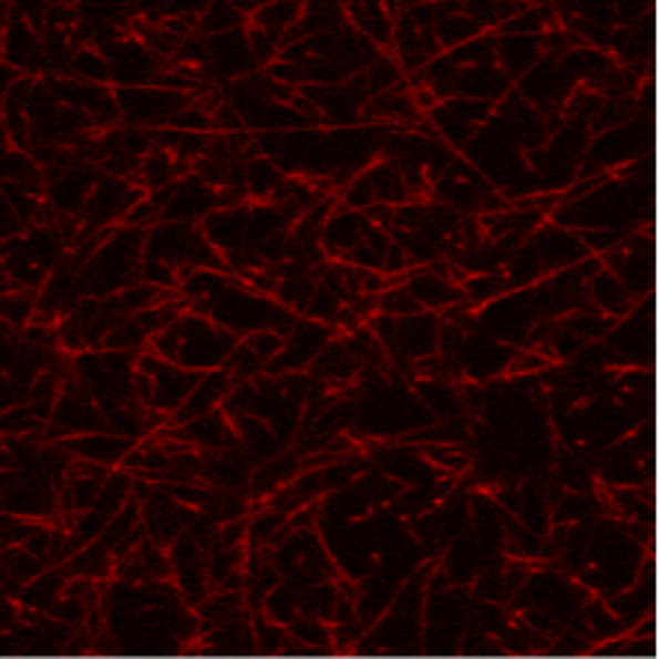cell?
<instances>
[{
    "label": "cell",
    "instance_id": "30bf717a",
    "mask_svg": "<svg viewBox=\"0 0 659 659\" xmlns=\"http://www.w3.org/2000/svg\"><path fill=\"white\" fill-rule=\"evenodd\" d=\"M529 241L532 248H535V254L540 256V265L543 270H546V276L572 268V265L583 261L586 256H591L586 245H583L577 230L560 228V225L548 223V219L529 236Z\"/></svg>",
    "mask_w": 659,
    "mask_h": 659
},
{
    "label": "cell",
    "instance_id": "f6af8a7d",
    "mask_svg": "<svg viewBox=\"0 0 659 659\" xmlns=\"http://www.w3.org/2000/svg\"><path fill=\"white\" fill-rule=\"evenodd\" d=\"M214 125H216V134H236V131H248L245 128V120H241L239 109H236L234 103H228V100H225V103L214 112Z\"/></svg>",
    "mask_w": 659,
    "mask_h": 659
},
{
    "label": "cell",
    "instance_id": "4fadbf2b",
    "mask_svg": "<svg viewBox=\"0 0 659 659\" xmlns=\"http://www.w3.org/2000/svg\"><path fill=\"white\" fill-rule=\"evenodd\" d=\"M370 230H372V223L361 214V210L341 208L339 203V208L333 210V216L327 219L325 230H321V248H325L327 259L341 261L350 250L364 245Z\"/></svg>",
    "mask_w": 659,
    "mask_h": 659
},
{
    "label": "cell",
    "instance_id": "7c38bea8",
    "mask_svg": "<svg viewBox=\"0 0 659 659\" xmlns=\"http://www.w3.org/2000/svg\"><path fill=\"white\" fill-rule=\"evenodd\" d=\"M216 208H219V191L210 188L208 183H203V179L191 171L188 177L174 183V196H171V203L163 208L159 219H165V223L199 225L205 216L214 214Z\"/></svg>",
    "mask_w": 659,
    "mask_h": 659
},
{
    "label": "cell",
    "instance_id": "ab89813d",
    "mask_svg": "<svg viewBox=\"0 0 659 659\" xmlns=\"http://www.w3.org/2000/svg\"><path fill=\"white\" fill-rule=\"evenodd\" d=\"M248 43H250V52H254V60L259 63V69L265 72L270 63H276L281 54V38H276V34L265 32V29L259 27H250L248 23Z\"/></svg>",
    "mask_w": 659,
    "mask_h": 659
},
{
    "label": "cell",
    "instance_id": "5b68a950",
    "mask_svg": "<svg viewBox=\"0 0 659 659\" xmlns=\"http://www.w3.org/2000/svg\"><path fill=\"white\" fill-rule=\"evenodd\" d=\"M114 97H117L120 114H123L125 125L148 131L168 128L188 105H194L191 94L168 92V89H159V85L114 89Z\"/></svg>",
    "mask_w": 659,
    "mask_h": 659
},
{
    "label": "cell",
    "instance_id": "ba28073f",
    "mask_svg": "<svg viewBox=\"0 0 659 659\" xmlns=\"http://www.w3.org/2000/svg\"><path fill=\"white\" fill-rule=\"evenodd\" d=\"M137 370L148 372L151 379H154V399H151V410L165 412V415H174V412L188 401L194 387L199 384L205 375V372L185 370V367L179 364H171V361L159 359V356L151 353V350H143V353H140Z\"/></svg>",
    "mask_w": 659,
    "mask_h": 659
},
{
    "label": "cell",
    "instance_id": "4dcf8cb0",
    "mask_svg": "<svg viewBox=\"0 0 659 659\" xmlns=\"http://www.w3.org/2000/svg\"><path fill=\"white\" fill-rule=\"evenodd\" d=\"M261 614L268 617V620L279 622V626H290L294 620H299V591H296L290 583L281 580L279 586L274 588L268 595V600H265V606H261Z\"/></svg>",
    "mask_w": 659,
    "mask_h": 659
},
{
    "label": "cell",
    "instance_id": "e0dca14e",
    "mask_svg": "<svg viewBox=\"0 0 659 659\" xmlns=\"http://www.w3.org/2000/svg\"><path fill=\"white\" fill-rule=\"evenodd\" d=\"M404 288L412 299L419 301L424 310H432V313H444L450 307L464 305L466 301L464 290H461L457 281L441 279V276L430 274L426 268H412L410 274H406Z\"/></svg>",
    "mask_w": 659,
    "mask_h": 659
},
{
    "label": "cell",
    "instance_id": "cb8c5ba5",
    "mask_svg": "<svg viewBox=\"0 0 659 659\" xmlns=\"http://www.w3.org/2000/svg\"><path fill=\"white\" fill-rule=\"evenodd\" d=\"M501 276L506 279L509 290L532 288V285H537V281L546 279V270H543V265H540V256L535 254V248H532L529 239L523 241L521 248H517L515 254L506 259Z\"/></svg>",
    "mask_w": 659,
    "mask_h": 659
},
{
    "label": "cell",
    "instance_id": "6da1fadb",
    "mask_svg": "<svg viewBox=\"0 0 659 659\" xmlns=\"http://www.w3.org/2000/svg\"><path fill=\"white\" fill-rule=\"evenodd\" d=\"M648 177H617L608 174L595 191L572 205H557L548 223L568 230H620L634 234L648 225Z\"/></svg>",
    "mask_w": 659,
    "mask_h": 659
},
{
    "label": "cell",
    "instance_id": "d6a6232c",
    "mask_svg": "<svg viewBox=\"0 0 659 659\" xmlns=\"http://www.w3.org/2000/svg\"><path fill=\"white\" fill-rule=\"evenodd\" d=\"M461 290H464L466 301L472 307H483L501 299L503 294H509V285H506V279L501 274H475L461 281Z\"/></svg>",
    "mask_w": 659,
    "mask_h": 659
},
{
    "label": "cell",
    "instance_id": "f35d334b",
    "mask_svg": "<svg viewBox=\"0 0 659 659\" xmlns=\"http://www.w3.org/2000/svg\"><path fill=\"white\" fill-rule=\"evenodd\" d=\"M421 310H424V307H421L419 301L406 294L404 285H390V288L379 296V313L404 319V316H415V313H421Z\"/></svg>",
    "mask_w": 659,
    "mask_h": 659
},
{
    "label": "cell",
    "instance_id": "7402d4cb",
    "mask_svg": "<svg viewBox=\"0 0 659 659\" xmlns=\"http://www.w3.org/2000/svg\"><path fill=\"white\" fill-rule=\"evenodd\" d=\"M361 367H364V364H361V361L356 359V356L350 353L344 344H341L339 336H336V339L330 341L325 350H321L319 359L310 364V370H307V372H310L313 379L327 381V384L333 387V384H339V381L344 384V381L359 379Z\"/></svg>",
    "mask_w": 659,
    "mask_h": 659
},
{
    "label": "cell",
    "instance_id": "d4e9b609",
    "mask_svg": "<svg viewBox=\"0 0 659 659\" xmlns=\"http://www.w3.org/2000/svg\"><path fill=\"white\" fill-rule=\"evenodd\" d=\"M245 177H248V196L250 203H270L276 191L288 183V177L281 174L279 165L268 157H254L245 163Z\"/></svg>",
    "mask_w": 659,
    "mask_h": 659
},
{
    "label": "cell",
    "instance_id": "4316f807",
    "mask_svg": "<svg viewBox=\"0 0 659 659\" xmlns=\"http://www.w3.org/2000/svg\"><path fill=\"white\" fill-rule=\"evenodd\" d=\"M248 27V18L236 9V3H205L203 14L196 20V34L203 38H216V34H228L236 32V29Z\"/></svg>",
    "mask_w": 659,
    "mask_h": 659
},
{
    "label": "cell",
    "instance_id": "2e32d148",
    "mask_svg": "<svg viewBox=\"0 0 659 659\" xmlns=\"http://www.w3.org/2000/svg\"><path fill=\"white\" fill-rule=\"evenodd\" d=\"M230 390H234V379H230V372L225 370V367L205 372L203 381H199V384L194 387V392L188 395V401L171 415V424H188V421L203 419L208 412L223 410Z\"/></svg>",
    "mask_w": 659,
    "mask_h": 659
},
{
    "label": "cell",
    "instance_id": "74e56055",
    "mask_svg": "<svg viewBox=\"0 0 659 659\" xmlns=\"http://www.w3.org/2000/svg\"><path fill=\"white\" fill-rule=\"evenodd\" d=\"M225 370L230 372L234 384H241V381H254L256 375H261L265 372V361L250 350L248 341L241 339L234 353L228 356V361H225Z\"/></svg>",
    "mask_w": 659,
    "mask_h": 659
},
{
    "label": "cell",
    "instance_id": "f1b7e54d",
    "mask_svg": "<svg viewBox=\"0 0 659 659\" xmlns=\"http://www.w3.org/2000/svg\"><path fill=\"white\" fill-rule=\"evenodd\" d=\"M140 523H143V503H140L137 497L131 495V501L125 503L123 509H120L117 515L112 517V521H109V526H105L103 535H100L97 540L103 543L109 552H114V548H117L120 543H123L125 537L131 535V532L137 529Z\"/></svg>",
    "mask_w": 659,
    "mask_h": 659
},
{
    "label": "cell",
    "instance_id": "83f0119b",
    "mask_svg": "<svg viewBox=\"0 0 659 659\" xmlns=\"http://www.w3.org/2000/svg\"><path fill=\"white\" fill-rule=\"evenodd\" d=\"M301 12H305V3H294V0H288V3H261V9L248 23L276 34V38H285L301 20Z\"/></svg>",
    "mask_w": 659,
    "mask_h": 659
},
{
    "label": "cell",
    "instance_id": "3957f363",
    "mask_svg": "<svg viewBox=\"0 0 659 659\" xmlns=\"http://www.w3.org/2000/svg\"><path fill=\"white\" fill-rule=\"evenodd\" d=\"M143 259L163 261V265L177 268V274L179 268H208L234 276L225 256L205 239L203 228L196 223H165V219H159L157 225H151L148 236H145Z\"/></svg>",
    "mask_w": 659,
    "mask_h": 659
},
{
    "label": "cell",
    "instance_id": "d6986e66",
    "mask_svg": "<svg viewBox=\"0 0 659 659\" xmlns=\"http://www.w3.org/2000/svg\"><path fill=\"white\" fill-rule=\"evenodd\" d=\"M347 23L367 38L375 49L390 52L392 38H395V20L390 18L384 3H372V0H359V3H344Z\"/></svg>",
    "mask_w": 659,
    "mask_h": 659
},
{
    "label": "cell",
    "instance_id": "ffe728a7",
    "mask_svg": "<svg viewBox=\"0 0 659 659\" xmlns=\"http://www.w3.org/2000/svg\"><path fill=\"white\" fill-rule=\"evenodd\" d=\"M483 29L464 12V3H435V38L444 52L481 38Z\"/></svg>",
    "mask_w": 659,
    "mask_h": 659
},
{
    "label": "cell",
    "instance_id": "9c48e42d",
    "mask_svg": "<svg viewBox=\"0 0 659 659\" xmlns=\"http://www.w3.org/2000/svg\"><path fill=\"white\" fill-rule=\"evenodd\" d=\"M3 63L14 65L27 78H47L43 34L34 32L18 12H3Z\"/></svg>",
    "mask_w": 659,
    "mask_h": 659
},
{
    "label": "cell",
    "instance_id": "8992f818",
    "mask_svg": "<svg viewBox=\"0 0 659 659\" xmlns=\"http://www.w3.org/2000/svg\"><path fill=\"white\" fill-rule=\"evenodd\" d=\"M515 353V347L503 344V341L492 339L483 330L472 327V330H466L464 341L457 344L452 361H455L457 379L475 381V384H490V381L509 375Z\"/></svg>",
    "mask_w": 659,
    "mask_h": 659
},
{
    "label": "cell",
    "instance_id": "60d3db41",
    "mask_svg": "<svg viewBox=\"0 0 659 659\" xmlns=\"http://www.w3.org/2000/svg\"><path fill=\"white\" fill-rule=\"evenodd\" d=\"M344 307V301L339 299V296L333 294V290H327L325 285H319L313 294V299H310V305H307L305 316L307 319L313 321H321V325H336V316H339V310Z\"/></svg>",
    "mask_w": 659,
    "mask_h": 659
},
{
    "label": "cell",
    "instance_id": "836d02e7",
    "mask_svg": "<svg viewBox=\"0 0 659 659\" xmlns=\"http://www.w3.org/2000/svg\"><path fill=\"white\" fill-rule=\"evenodd\" d=\"M285 523H288V515H281L274 506H265V503H261V509L250 512L248 517V548L270 546V540H274L276 532H279Z\"/></svg>",
    "mask_w": 659,
    "mask_h": 659
},
{
    "label": "cell",
    "instance_id": "52a82bcc",
    "mask_svg": "<svg viewBox=\"0 0 659 659\" xmlns=\"http://www.w3.org/2000/svg\"><path fill=\"white\" fill-rule=\"evenodd\" d=\"M336 327L321 325V321L307 319V316H299L296 327L290 330V336L285 339V347L281 353L276 356L274 361L265 364V372L268 375H290V372H307L310 364L319 359V353L325 350L330 341L336 339Z\"/></svg>",
    "mask_w": 659,
    "mask_h": 659
},
{
    "label": "cell",
    "instance_id": "f546056e",
    "mask_svg": "<svg viewBox=\"0 0 659 659\" xmlns=\"http://www.w3.org/2000/svg\"><path fill=\"white\" fill-rule=\"evenodd\" d=\"M72 78L94 85H112V65H109V60H105V54L100 49L83 47L74 52Z\"/></svg>",
    "mask_w": 659,
    "mask_h": 659
},
{
    "label": "cell",
    "instance_id": "1f68e13d",
    "mask_svg": "<svg viewBox=\"0 0 659 659\" xmlns=\"http://www.w3.org/2000/svg\"><path fill=\"white\" fill-rule=\"evenodd\" d=\"M557 321H563L568 330H575V333L586 341H603L608 336V330L614 327V319L603 316L600 310H595V307L572 310V313H566L563 319H557Z\"/></svg>",
    "mask_w": 659,
    "mask_h": 659
},
{
    "label": "cell",
    "instance_id": "9a60e30c",
    "mask_svg": "<svg viewBox=\"0 0 659 659\" xmlns=\"http://www.w3.org/2000/svg\"><path fill=\"white\" fill-rule=\"evenodd\" d=\"M248 225H250V203L236 205V208H216L199 223L205 239L214 245L219 254L248 248Z\"/></svg>",
    "mask_w": 659,
    "mask_h": 659
},
{
    "label": "cell",
    "instance_id": "44dd1931",
    "mask_svg": "<svg viewBox=\"0 0 659 659\" xmlns=\"http://www.w3.org/2000/svg\"><path fill=\"white\" fill-rule=\"evenodd\" d=\"M586 288H588V305L614 321L622 319V316L637 305V301L631 299V294L626 290V285H622V281L606 268H603L595 279L588 281Z\"/></svg>",
    "mask_w": 659,
    "mask_h": 659
},
{
    "label": "cell",
    "instance_id": "ee69618b",
    "mask_svg": "<svg viewBox=\"0 0 659 659\" xmlns=\"http://www.w3.org/2000/svg\"><path fill=\"white\" fill-rule=\"evenodd\" d=\"M248 517H236V521L219 523V546H248Z\"/></svg>",
    "mask_w": 659,
    "mask_h": 659
},
{
    "label": "cell",
    "instance_id": "b9f144b4",
    "mask_svg": "<svg viewBox=\"0 0 659 659\" xmlns=\"http://www.w3.org/2000/svg\"><path fill=\"white\" fill-rule=\"evenodd\" d=\"M339 203L341 208L361 210V214H364L367 208H372V205H375V191H372L370 179H367L364 174H359L353 183L339 191Z\"/></svg>",
    "mask_w": 659,
    "mask_h": 659
},
{
    "label": "cell",
    "instance_id": "d590c367",
    "mask_svg": "<svg viewBox=\"0 0 659 659\" xmlns=\"http://www.w3.org/2000/svg\"><path fill=\"white\" fill-rule=\"evenodd\" d=\"M38 313V290H12L3 294V325L23 330L34 321Z\"/></svg>",
    "mask_w": 659,
    "mask_h": 659
},
{
    "label": "cell",
    "instance_id": "603a6c76",
    "mask_svg": "<svg viewBox=\"0 0 659 659\" xmlns=\"http://www.w3.org/2000/svg\"><path fill=\"white\" fill-rule=\"evenodd\" d=\"M361 174L370 179L372 191H375V203L399 208V205L410 203L412 199L410 188H406V183H404V174H401V168L392 163V159L379 157L372 165H367Z\"/></svg>",
    "mask_w": 659,
    "mask_h": 659
},
{
    "label": "cell",
    "instance_id": "277c9868",
    "mask_svg": "<svg viewBox=\"0 0 659 659\" xmlns=\"http://www.w3.org/2000/svg\"><path fill=\"white\" fill-rule=\"evenodd\" d=\"M177 333L179 347L174 364L196 372H210L225 367L228 356L234 353L236 344L241 341L236 339L234 333H228L225 327L210 321L208 316H199L194 313V310H185V313L179 316Z\"/></svg>",
    "mask_w": 659,
    "mask_h": 659
},
{
    "label": "cell",
    "instance_id": "7bdbcfd3",
    "mask_svg": "<svg viewBox=\"0 0 659 659\" xmlns=\"http://www.w3.org/2000/svg\"><path fill=\"white\" fill-rule=\"evenodd\" d=\"M245 341H248L250 350H254V353L259 356L265 364H268V361H274L276 356L281 353V347H285V339H281L279 333H274V330H259V333L248 336Z\"/></svg>",
    "mask_w": 659,
    "mask_h": 659
},
{
    "label": "cell",
    "instance_id": "5bb4252c",
    "mask_svg": "<svg viewBox=\"0 0 659 659\" xmlns=\"http://www.w3.org/2000/svg\"><path fill=\"white\" fill-rule=\"evenodd\" d=\"M60 444L72 452L74 457L94 461V464L109 466V470H120L125 455H128L140 441H131V437L117 435V432L103 430V432H85V435H69L63 437Z\"/></svg>",
    "mask_w": 659,
    "mask_h": 659
},
{
    "label": "cell",
    "instance_id": "8d00e7d4",
    "mask_svg": "<svg viewBox=\"0 0 659 659\" xmlns=\"http://www.w3.org/2000/svg\"><path fill=\"white\" fill-rule=\"evenodd\" d=\"M316 288H319V281L313 279V276H299V279H281L279 288H276L274 299L279 301V305L290 307L294 313L305 316L307 305H310V299H313Z\"/></svg>",
    "mask_w": 659,
    "mask_h": 659
},
{
    "label": "cell",
    "instance_id": "8fae6325",
    "mask_svg": "<svg viewBox=\"0 0 659 659\" xmlns=\"http://www.w3.org/2000/svg\"><path fill=\"white\" fill-rule=\"evenodd\" d=\"M159 437H177V441H185V444L203 452H223L239 446L234 424H230V419L223 410L208 412V415L188 421V424L163 426V435Z\"/></svg>",
    "mask_w": 659,
    "mask_h": 659
},
{
    "label": "cell",
    "instance_id": "ac0fdd59",
    "mask_svg": "<svg viewBox=\"0 0 659 659\" xmlns=\"http://www.w3.org/2000/svg\"><path fill=\"white\" fill-rule=\"evenodd\" d=\"M543 54H546L543 34H497L495 40V60L503 72L509 74L512 83L529 72Z\"/></svg>",
    "mask_w": 659,
    "mask_h": 659
},
{
    "label": "cell",
    "instance_id": "7a4b0ae2",
    "mask_svg": "<svg viewBox=\"0 0 659 659\" xmlns=\"http://www.w3.org/2000/svg\"><path fill=\"white\" fill-rule=\"evenodd\" d=\"M188 310L208 316L210 321L225 327L236 339H248V336L259 333V330H274L281 339H288L290 330L299 321V313H294L290 307L279 305L274 296L256 294L241 279H234L214 299L196 301Z\"/></svg>",
    "mask_w": 659,
    "mask_h": 659
},
{
    "label": "cell",
    "instance_id": "e575fe53",
    "mask_svg": "<svg viewBox=\"0 0 659 659\" xmlns=\"http://www.w3.org/2000/svg\"><path fill=\"white\" fill-rule=\"evenodd\" d=\"M47 568H49L47 560L34 555V552H29L27 546L3 548V575L18 577L20 583L34 580V577L43 575Z\"/></svg>",
    "mask_w": 659,
    "mask_h": 659
},
{
    "label": "cell",
    "instance_id": "484cf974",
    "mask_svg": "<svg viewBox=\"0 0 659 659\" xmlns=\"http://www.w3.org/2000/svg\"><path fill=\"white\" fill-rule=\"evenodd\" d=\"M288 634L296 640V648L305 651L307 659H316V651L339 648L333 642V622L316 620V617H299L288 626Z\"/></svg>",
    "mask_w": 659,
    "mask_h": 659
}]
</instances>
